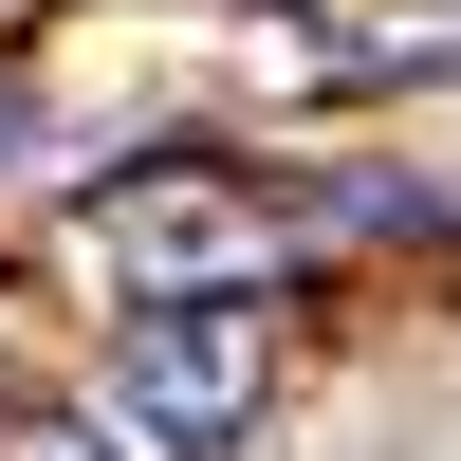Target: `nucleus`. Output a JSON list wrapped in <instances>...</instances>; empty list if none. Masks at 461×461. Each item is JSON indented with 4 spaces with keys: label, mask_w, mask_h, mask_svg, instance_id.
Segmentation results:
<instances>
[{
    "label": "nucleus",
    "mask_w": 461,
    "mask_h": 461,
    "mask_svg": "<svg viewBox=\"0 0 461 461\" xmlns=\"http://www.w3.org/2000/svg\"><path fill=\"white\" fill-rule=\"evenodd\" d=\"M0 461H111V425H74V406H37V425H0Z\"/></svg>",
    "instance_id": "obj_3"
},
{
    "label": "nucleus",
    "mask_w": 461,
    "mask_h": 461,
    "mask_svg": "<svg viewBox=\"0 0 461 461\" xmlns=\"http://www.w3.org/2000/svg\"><path fill=\"white\" fill-rule=\"evenodd\" d=\"M258 388H277L258 295H148V314L111 332V425H130L148 461H221L258 425Z\"/></svg>",
    "instance_id": "obj_1"
},
{
    "label": "nucleus",
    "mask_w": 461,
    "mask_h": 461,
    "mask_svg": "<svg viewBox=\"0 0 461 461\" xmlns=\"http://www.w3.org/2000/svg\"><path fill=\"white\" fill-rule=\"evenodd\" d=\"M93 258H111V277H148V295H240L258 221L221 203V185H130V203H93Z\"/></svg>",
    "instance_id": "obj_2"
}]
</instances>
